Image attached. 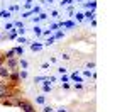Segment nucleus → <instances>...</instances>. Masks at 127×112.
Masks as SVG:
<instances>
[{
	"instance_id": "obj_7",
	"label": "nucleus",
	"mask_w": 127,
	"mask_h": 112,
	"mask_svg": "<svg viewBox=\"0 0 127 112\" xmlns=\"http://www.w3.org/2000/svg\"><path fill=\"white\" fill-rule=\"evenodd\" d=\"M19 66H20V68H24V70H26V68L29 66V63H27L26 60H22V58H20V60H19Z\"/></svg>"
},
{
	"instance_id": "obj_12",
	"label": "nucleus",
	"mask_w": 127,
	"mask_h": 112,
	"mask_svg": "<svg viewBox=\"0 0 127 112\" xmlns=\"http://www.w3.org/2000/svg\"><path fill=\"white\" fill-rule=\"evenodd\" d=\"M73 88H75V90H83V83H75Z\"/></svg>"
},
{
	"instance_id": "obj_11",
	"label": "nucleus",
	"mask_w": 127,
	"mask_h": 112,
	"mask_svg": "<svg viewBox=\"0 0 127 112\" xmlns=\"http://www.w3.org/2000/svg\"><path fill=\"white\" fill-rule=\"evenodd\" d=\"M42 112H54V109H53L51 105H44V107H42Z\"/></svg>"
},
{
	"instance_id": "obj_5",
	"label": "nucleus",
	"mask_w": 127,
	"mask_h": 112,
	"mask_svg": "<svg viewBox=\"0 0 127 112\" xmlns=\"http://www.w3.org/2000/svg\"><path fill=\"white\" fill-rule=\"evenodd\" d=\"M36 104H39V105H44V104H46V97H44V95H39V97H36Z\"/></svg>"
},
{
	"instance_id": "obj_8",
	"label": "nucleus",
	"mask_w": 127,
	"mask_h": 112,
	"mask_svg": "<svg viewBox=\"0 0 127 112\" xmlns=\"http://www.w3.org/2000/svg\"><path fill=\"white\" fill-rule=\"evenodd\" d=\"M42 90H44V92H51V90H53V87L49 85V81H48V80H46V83L42 85Z\"/></svg>"
},
{
	"instance_id": "obj_9",
	"label": "nucleus",
	"mask_w": 127,
	"mask_h": 112,
	"mask_svg": "<svg viewBox=\"0 0 127 112\" xmlns=\"http://www.w3.org/2000/svg\"><path fill=\"white\" fill-rule=\"evenodd\" d=\"M14 51H15V54H19V56H22V54H24V48H22V46L14 48Z\"/></svg>"
},
{
	"instance_id": "obj_16",
	"label": "nucleus",
	"mask_w": 127,
	"mask_h": 112,
	"mask_svg": "<svg viewBox=\"0 0 127 112\" xmlns=\"http://www.w3.org/2000/svg\"><path fill=\"white\" fill-rule=\"evenodd\" d=\"M85 15H87L88 19H93V17H95V14H93V12H87V14H85Z\"/></svg>"
},
{
	"instance_id": "obj_14",
	"label": "nucleus",
	"mask_w": 127,
	"mask_h": 112,
	"mask_svg": "<svg viewBox=\"0 0 127 112\" xmlns=\"http://www.w3.org/2000/svg\"><path fill=\"white\" fill-rule=\"evenodd\" d=\"M5 63V56H3V53H0V66Z\"/></svg>"
},
{
	"instance_id": "obj_15",
	"label": "nucleus",
	"mask_w": 127,
	"mask_h": 112,
	"mask_svg": "<svg viewBox=\"0 0 127 112\" xmlns=\"http://www.w3.org/2000/svg\"><path fill=\"white\" fill-rule=\"evenodd\" d=\"M61 87H63L64 90H69V88H71V85H69V83H61Z\"/></svg>"
},
{
	"instance_id": "obj_22",
	"label": "nucleus",
	"mask_w": 127,
	"mask_h": 112,
	"mask_svg": "<svg viewBox=\"0 0 127 112\" xmlns=\"http://www.w3.org/2000/svg\"><path fill=\"white\" fill-rule=\"evenodd\" d=\"M69 2H71V0H63V2H61V3H63V5H68Z\"/></svg>"
},
{
	"instance_id": "obj_3",
	"label": "nucleus",
	"mask_w": 127,
	"mask_h": 112,
	"mask_svg": "<svg viewBox=\"0 0 127 112\" xmlns=\"http://www.w3.org/2000/svg\"><path fill=\"white\" fill-rule=\"evenodd\" d=\"M9 76H10V70L5 65H2V66H0V78H2V80H9Z\"/></svg>"
},
{
	"instance_id": "obj_21",
	"label": "nucleus",
	"mask_w": 127,
	"mask_h": 112,
	"mask_svg": "<svg viewBox=\"0 0 127 112\" xmlns=\"http://www.w3.org/2000/svg\"><path fill=\"white\" fill-rule=\"evenodd\" d=\"M56 112H68V111H66L64 107H61V109H58V111H56Z\"/></svg>"
},
{
	"instance_id": "obj_18",
	"label": "nucleus",
	"mask_w": 127,
	"mask_h": 112,
	"mask_svg": "<svg viewBox=\"0 0 127 112\" xmlns=\"http://www.w3.org/2000/svg\"><path fill=\"white\" fill-rule=\"evenodd\" d=\"M58 73H61V75H63V73H66V68H63V66L58 68Z\"/></svg>"
},
{
	"instance_id": "obj_2",
	"label": "nucleus",
	"mask_w": 127,
	"mask_h": 112,
	"mask_svg": "<svg viewBox=\"0 0 127 112\" xmlns=\"http://www.w3.org/2000/svg\"><path fill=\"white\" fill-rule=\"evenodd\" d=\"M7 68H9L10 71H17V66H19V60L17 58H9V60H5V63H3Z\"/></svg>"
},
{
	"instance_id": "obj_17",
	"label": "nucleus",
	"mask_w": 127,
	"mask_h": 112,
	"mask_svg": "<svg viewBox=\"0 0 127 112\" xmlns=\"http://www.w3.org/2000/svg\"><path fill=\"white\" fill-rule=\"evenodd\" d=\"M12 27H14V26H12V24H7V26H5V31H7V32H9V31H12Z\"/></svg>"
},
{
	"instance_id": "obj_13",
	"label": "nucleus",
	"mask_w": 127,
	"mask_h": 112,
	"mask_svg": "<svg viewBox=\"0 0 127 112\" xmlns=\"http://www.w3.org/2000/svg\"><path fill=\"white\" fill-rule=\"evenodd\" d=\"M34 32H36V36H41V34H42V32H41V27H37V26L34 27Z\"/></svg>"
},
{
	"instance_id": "obj_20",
	"label": "nucleus",
	"mask_w": 127,
	"mask_h": 112,
	"mask_svg": "<svg viewBox=\"0 0 127 112\" xmlns=\"http://www.w3.org/2000/svg\"><path fill=\"white\" fill-rule=\"evenodd\" d=\"M19 42H22V44H24V42H29V41L26 39V37H19Z\"/></svg>"
},
{
	"instance_id": "obj_19",
	"label": "nucleus",
	"mask_w": 127,
	"mask_h": 112,
	"mask_svg": "<svg viewBox=\"0 0 127 112\" xmlns=\"http://www.w3.org/2000/svg\"><path fill=\"white\" fill-rule=\"evenodd\" d=\"M51 17H54V19H56V17H58V12H56V10H53V12H51Z\"/></svg>"
},
{
	"instance_id": "obj_1",
	"label": "nucleus",
	"mask_w": 127,
	"mask_h": 112,
	"mask_svg": "<svg viewBox=\"0 0 127 112\" xmlns=\"http://www.w3.org/2000/svg\"><path fill=\"white\" fill-rule=\"evenodd\" d=\"M19 109H22V112H36L34 109V105H32V102H29L27 99H20L19 105H17Z\"/></svg>"
},
{
	"instance_id": "obj_10",
	"label": "nucleus",
	"mask_w": 127,
	"mask_h": 112,
	"mask_svg": "<svg viewBox=\"0 0 127 112\" xmlns=\"http://www.w3.org/2000/svg\"><path fill=\"white\" fill-rule=\"evenodd\" d=\"M31 49H32V51H41V49H42V46H41V44H31Z\"/></svg>"
},
{
	"instance_id": "obj_4",
	"label": "nucleus",
	"mask_w": 127,
	"mask_h": 112,
	"mask_svg": "<svg viewBox=\"0 0 127 112\" xmlns=\"http://www.w3.org/2000/svg\"><path fill=\"white\" fill-rule=\"evenodd\" d=\"M3 56H5V60H9V58H15V51L14 49H9L3 53Z\"/></svg>"
},
{
	"instance_id": "obj_6",
	"label": "nucleus",
	"mask_w": 127,
	"mask_h": 112,
	"mask_svg": "<svg viewBox=\"0 0 127 112\" xmlns=\"http://www.w3.org/2000/svg\"><path fill=\"white\" fill-rule=\"evenodd\" d=\"M19 76H20V80H26V78L29 76V73H27V70H20V71H19Z\"/></svg>"
}]
</instances>
